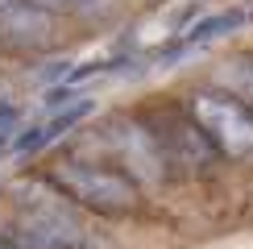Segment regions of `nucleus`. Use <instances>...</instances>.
<instances>
[{"mask_svg":"<svg viewBox=\"0 0 253 249\" xmlns=\"http://www.w3.org/2000/svg\"><path fill=\"white\" fill-rule=\"evenodd\" d=\"M224 83L228 91H237L245 104H253V58H237L224 67Z\"/></svg>","mask_w":253,"mask_h":249,"instance_id":"nucleus-8","label":"nucleus"},{"mask_svg":"<svg viewBox=\"0 0 253 249\" xmlns=\"http://www.w3.org/2000/svg\"><path fill=\"white\" fill-rule=\"evenodd\" d=\"M91 108H96L91 100H71L67 108H54V112H50V121H42L34 133H25L21 141H13V154H17V158H29V154H38V150H46V145H54L58 137H67V133L75 129L83 117H91Z\"/></svg>","mask_w":253,"mask_h":249,"instance_id":"nucleus-5","label":"nucleus"},{"mask_svg":"<svg viewBox=\"0 0 253 249\" xmlns=\"http://www.w3.org/2000/svg\"><path fill=\"white\" fill-rule=\"evenodd\" d=\"M249 21L245 8H228V13H216V17H208V21H199V25L187 29V38H178L174 42V50L166 58H178V54H191L195 46H204V42H212V38H224V34H233V29H241Z\"/></svg>","mask_w":253,"mask_h":249,"instance_id":"nucleus-7","label":"nucleus"},{"mask_svg":"<svg viewBox=\"0 0 253 249\" xmlns=\"http://www.w3.org/2000/svg\"><path fill=\"white\" fill-rule=\"evenodd\" d=\"M0 249H17V245H13V241H4V245H0Z\"/></svg>","mask_w":253,"mask_h":249,"instance_id":"nucleus-11","label":"nucleus"},{"mask_svg":"<svg viewBox=\"0 0 253 249\" xmlns=\"http://www.w3.org/2000/svg\"><path fill=\"white\" fill-rule=\"evenodd\" d=\"M34 4L50 8V13H71V8H91L96 0H34Z\"/></svg>","mask_w":253,"mask_h":249,"instance_id":"nucleus-9","label":"nucleus"},{"mask_svg":"<svg viewBox=\"0 0 253 249\" xmlns=\"http://www.w3.org/2000/svg\"><path fill=\"white\" fill-rule=\"evenodd\" d=\"M112 141L121 145V158L133 166L137 174H141V179H162V154L154 150V141H150V133L141 129V124L137 121H117L112 124Z\"/></svg>","mask_w":253,"mask_h":249,"instance_id":"nucleus-6","label":"nucleus"},{"mask_svg":"<svg viewBox=\"0 0 253 249\" xmlns=\"http://www.w3.org/2000/svg\"><path fill=\"white\" fill-rule=\"evenodd\" d=\"M195 124L208 133V145L228 158L253 154V104H245L237 91L216 87L195 96Z\"/></svg>","mask_w":253,"mask_h":249,"instance_id":"nucleus-2","label":"nucleus"},{"mask_svg":"<svg viewBox=\"0 0 253 249\" xmlns=\"http://www.w3.org/2000/svg\"><path fill=\"white\" fill-rule=\"evenodd\" d=\"M17 249H87L91 245V233L83 228L71 212L62 208H50V204H38L29 212L17 216V224L8 228Z\"/></svg>","mask_w":253,"mask_h":249,"instance_id":"nucleus-3","label":"nucleus"},{"mask_svg":"<svg viewBox=\"0 0 253 249\" xmlns=\"http://www.w3.org/2000/svg\"><path fill=\"white\" fill-rule=\"evenodd\" d=\"M54 183L71 195L75 204L91 208V212H108V216H125L141 204L137 187L129 174L112 170L100 162H58L54 166Z\"/></svg>","mask_w":253,"mask_h":249,"instance_id":"nucleus-1","label":"nucleus"},{"mask_svg":"<svg viewBox=\"0 0 253 249\" xmlns=\"http://www.w3.org/2000/svg\"><path fill=\"white\" fill-rule=\"evenodd\" d=\"M54 34V13L34 0H0V46L38 50Z\"/></svg>","mask_w":253,"mask_h":249,"instance_id":"nucleus-4","label":"nucleus"},{"mask_svg":"<svg viewBox=\"0 0 253 249\" xmlns=\"http://www.w3.org/2000/svg\"><path fill=\"white\" fill-rule=\"evenodd\" d=\"M13 124H17V108H13V104H4V100H0V137H4V133L13 129Z\"/></svg>","mask_w":253,"mask_h":249,"instance_id":"nucleus-10","label":"nucleus"}]
</instances>
